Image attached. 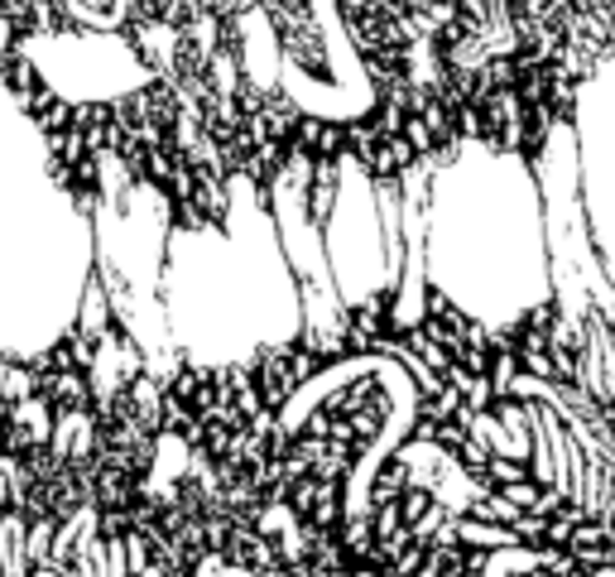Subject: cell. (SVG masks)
<instances>
[{"label": "cell", "mask_w": 615, "mask_h": 577, "mask_svg": "<svg viewBox=\"0 0 615 577\" xmlns=\"http://www.w3.org/2000/svg\"><path fill=\"white\" fill-rule=\"evenodd\" d=\"M0 15H5V0H0Z\"/></svg>", "instance_id": "3957f363"}, {"label": "cell", "mask_w": 615, "mask_h": 577, "mask_svg": "<svg viewBox=\"0 0 615 577\" xmlns=\"http://www.w3.org/2000/svg\"><path fill=\"white\" fill-rule=\"evenodd\" d=\"M5 419H10V409H5V405H0V433H5Z\"/></svg>", "instance_id": "7a4b0ae2"}, {"label": "cell", "mask_w": 615, "mask_h": 577, "mask_svg": "<svg viewBox=\"0 0 615 577\" xmlns=\"http://www.w3.org/2000/svg\"><path fill=\"white\" fill-rule=\"evenodd\" d=\"M29 577H73V568H63V563H39Z\"/></svg>", "instance_id": "6da1fadb"}]
</instances>
